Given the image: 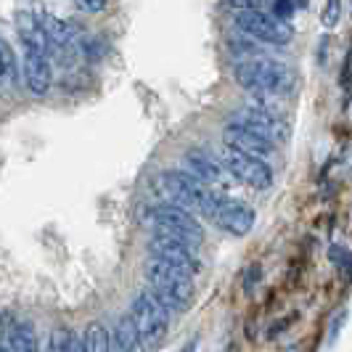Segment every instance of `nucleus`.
<instances>
[{
    "instance_id": "nucleus-17",
    "label": "nucleus",
    "mask_w": 352,
    "mask_h": 352,
    "mask_svg": "<svg viewBox=\"0 0 352 352\" xmlns=\"http://www.w3.org/2000/svg\"><path fill=\"white\" fill-rule=\"evenodd\" d=\"M80 352H111V334L101 320H90L80 336Z\"/></svg>"
},
{
    "instance_id": "nucleus-25",
    "label": "nucleus",
    "mask_w": 352,
    "mask_h": 352,
    "mask_svg": "<svg viewBox=\"0 0 352 352\" xmlns=\"http://www.w3.org/2000/svg\"><path fill=\"white\" fill-rule=\"evenodd\" d=\"M226 3L236 14H241V11H260L263 8V0H226Z\"/></svg>"
},
{
    "instance_id": "nucleus-2",
    "label": "nucleus",
    "mask_w": 352,
    "mask_h": 352,
    "mask_svg": "<svg viewBox=\"0 0 352 352\" xmlns=\"http://www.w3.org/2000/svg\"><path fill=\"white\" fill-rule=\"evenodd\" d=\"M146 283H148V292L170 313L188 310L194 302V276L164 260H157V257L146 260Z\"/></svg>"
},
{
    "instance_id": "nucleus-11",
    "label": "nucleus",
    "mask_w": 352,
    "mask_h": 352,
    "mask_svg": "<svg viewBox=\"0 0 352 352\" xmlns=\"http://www.w3.org/2000/svg\"><path fill=\"white\" fill-rule=\"evenodd\" d=\"M21 77H24V85H27V90L32 96H45L53 85L51 56L24 48V56H21Z\"/></svg>"
},
{
    "instance_id": "nucleus-23",
    "label": "nucleus",
    "mask_w": 352,
    "mask_h": 352,
    "mask_svg": "<svg viewBox=\"0 0 352 352\" xmlns=\"http://www.w3.org/2000/svg\"><path fill=\"white\" fill-rule=\"evenodd\" d=\"M329 260L339 267V270H344L347 265H350V260H352V254L347 252V249L342 247V244H334V247L329 249Z\"/></svg>"
},
{
    "instance_id": "nucleus-27",
    "label": "nucleus",
    "mask_w": 352,
    "mask_h": 352,
    "mask_svg": "<svg viewBox=\"0 0 352 352\" xmlns=\"http://www.w3.org/2000/svg\"><path fill=\"white\" fill-rule=\"evenodd\" d=\"M257 281H260V265H254L252 270H247V278H244V289H247V292H252Z\"/></svg>"
},
{
    "instance_id": "nucleus-18",
    "label": "nucleus",
    "mask_w": 352,
    "mask_h": 352,
    "mask_svg": "<svg viewBox=\"0 0 352 352\" xmlns=\"http://www.w3.org/2000/svg\"><path fill=\"white\" fill-rule=\"evenodd\" d=\"M11 352H40L37 331L30 320H16L14 339H11Z\"/></svg>"
},
{
    "instance_id": "nucleus-20",
    "label": "nucleus",
    "mask_w": 352,
    "mask_h": 352,
    "mask_svg": "<svg viewBox=\"0 0 352 352\" xmlns=\"http://www.w3.org/2000/svg\"><path fill=\"white\" fill-rule=\"evenodd\" d=\"M14 80H16V56L11 51V45L0 37V85Z\"/></svg>"
},
{
    "instance_id": "nucleus-1",
    "label": "nucleus",
    "mask_w": 352,
    "mask_h": 352,
    "mask_svg": "<svg viewBox=\"0 0 352 352\" xmlns=\"http://www.w3.org/2000/svg\"><path fill=\"white\" fill-rule=\"evenodd\" d=\"M233 80L254 98H263V101L286 96L294 88V72L289 69V64H283L281 58H267V56L239 58L233 64Z\"/></svg>"
},
{
    "instance_id": "nucleus-4",
    "label": "nucleus",
    "mask_w": 352,
    "mask_h": 352,
    "mask_svg": "<svg viewBox=\"0 0 352 352\" xmlns=\"http://www.w3.org/2000/svg\"><path fill=\"white\" fill-rule=\"evenodd\" d=\"M127 316L133 318V323L138 329V336H141V347H146V350L157 347L159 342L167 336V331H170V310L148 289L138 292L133 297Z\"/></svg>"
},
{
    "instance_id": "nucleus-24",
    "label": "nucleus",
    "mask_w": 352,
    "mask_h": 352,
    "mask_svg": "<svg viewBox=\"0 0 352 352\" xmlns=\"http://www.w3.org/2000/svg\"><path fill=\"white\" fill-rule=\"evenodd\" d=\"M74 6L80 11H85V14H101L109 6V0H74Z\"/></svg>"
},
{
    "instance_id": "nucleus-10",
    "label": "nucleus",
    "mask_w": 352,
    "mask_h": 352,
    "mask_svg": "<svg viewBox=\"0 0 352 352\" xmlns=\"http://www.w3.org/2000/svg\"><path fill=\"white\" fill-rule=\"evenodd\" d=\"M148 257H157L164 263L175 265L180 270L196 276L201 270V260H199V247L177 239V236H167V233H157L148 239Z\"/></svg>"
},
{
    "instance_id": "nucleus-8",
    "label": "nucleus",
    "mask_w": 352,
    "mask_h": 352,
    "mask_svg": "<svg viewBox=\"0 0 352 352\" xmlns=\"http://www.w3.org/2000/svg\"><path fill=\"white\" fill-rule=\"evenodd\" d=\"M236 30L241 32V35L252 37V40H260L265 45H289L292 43V27L281 21V19H276L270 11H241V14H236Z\"/></svg>"
},
{
    "instance_id": "nucleus-21",
    "label": "nucleus",
    "mask_w": 352,
    "mask_h": 352,
    "mask_svg": "<svg viewBox=\"0 0 352 352\" xmlns=\"http://www.w3.org/2000/svg\"><path fill=\"white\" fill-rule=\"evenodd\" d=\"M339 19H342V0H326L323 14H320L323 27H326V30H334L336 24H339Z\"/></svg>"
},
{
    "instance_id": "nucleus-3",
    "label": "nucleus",
    "mask_w": 352,
    "mask_h": 352,
    "mask_svg": "<svg viewBox=\"0 0 352 352\" xmlns=\"http://www.w3.org/2000/svg\"><path fill=\"white\" fill-rule=\"evenodd\" d=\"M199 214L207 217L212 226H217V228L230 233V236H247L249 230L254 228V223H257V212L252 210L247 201L223 194V191H212L204 210Z\"/></svg>"
},
{
    "instance_id": "nucleus-26",
    "label": "nucleus",
    "mask_w": 352,
    "mask_h": 352,
    "mask_svg": "<svg viewBox=\"0 0 352 352\" xmlns=\"http://www.w3.org/2000/svg\"><path fill=\"white\" fill-rule=\"evenodd\" d=\"M344 323H347V310L336 313V318L331 320V329H329V344H334L336 339H339V331L344 329Z\"/></svg>"
},
{
    "instance_id": "nucleus-9",
    "label": "nucleus",
    "mask_w": 352,
    "mask_h": 352,
    "mask_svg": "<svg viewBox=\"0 0 352 352\" xmlns=\"http://www.w3.org/2000/svg\"><path fill=\"white\" fill-rule=\"evenodd\" d=\"M230 122L244 124L252 133H257V135H263L267 141H273L276 146L289 138V124H286V120H283L276 109H270L265 101L263 104L241 106V109L230 117Z\"/></svg>"
},
{
    "instance_id": "nucleus-16",
    "label": "nucleus",
    "mask_w": 352,
    "mask_h": 352,
    "mask_svg": "<svg viewBox=\"0 0 352 352\" xmlns=\"http://www.w3.org/2000/svg\"><path fill=\"white\" fill-rule=\"evenodd\" d=\"M111 334V352H138L141 350V336L138 329L133 323L130 316H120L114 329L109 331Z\"/></svg>"
},
{
    "instance_id": "nucleus-7",
    "label": "nucleus",
    "mask_w": 352,
    "mask_h": 352,
    "mask_svg": "<svg viewBox=\"0 0 352 352\" xmlns=\"http://www.w3.org/2000/svg\"><path fill=\"white\" fill-rule=\"evenodd\" d=\"M220 162H223V167L239 183H244V186L254 188V191H267L273 186V180H276L273 167L263 157H252V154H244V151H236V148L223 146Z\"/></svg>"
},
{
    "instance_id": "nucleus-28",
    "label": "nucleus",
    "mask_w": 352,
    "mask_h": 352,
    "mask_svg": "<svg viewBox=\"0 0 352 352\" xmlns=\"http://www.w3.org/2000/svg\"><path fill=\"white\" fill-rule=\"evenodd\" d=\"M196 344H199V342L191 339V342H188V347H183V352H196Z\"/></svg>"
},
{
    "instance_id": "nucleus-14",
    "label": "nucleus",
    "mask_w": 352,
    "mask_h": 352,
    "mask_svg": "<svg viewBox=\"0 0 352 352\" xmlns=\"http://www.w3.org/2000/svg\"><path fill=\"white\" fill-rule=\"evenodd\" d=\"M16 35L21 40V48H27V51H40L48 53V56L53 53L51 40L40 24V16L32 11H19L16 14Z\"/></svg>"
},
{
    "instance_id": "nucleus-19",
    "label": "nucleus",
    "mask_w": 352,
    "mask_h": 352,
    "mask_svg": "<svg viewBox=\"0 0 352 352\" xmlns=\"http://www.w3.org/2000/svg\"><path fill=\"white\" fill-rule=\"evenodd\" d=\"M45 352H80V339H77V334H74L72 329L58 326V329H53L51 336H48Z\"/></svg>"
},
{
    "instance_id": "nucleus-15",
    "label": "nucleus",
    "mask_w": 352,
    "mask_h": 352,
    "mask_svg": "<svg viewBox=\"0 0 352 352\" xmlns=\"http://www.w3.org/2000/svg\"><path fill=\"white\" fill-rule=\"evenodd\" d=\"M37 16H40V24H43L45 35L51 40L53 51H64V48H69L80 40V27L69 19H58L53 14H37Z\"/></svg>"
},
{
    "instance_id": "nucleus-5",
    "label": "nucleus",
    "mask_w": 352,
    "mask_h": 352,
    "mask_svg": "<svg viewBox=\"0 0 352 352\" xmlns=\"http://www.w3.org/2000/svg\"><path fill=\"white\" fill-rule=\"evenodd\" d=\"M159 186L164 188V194L173 199V204L188 212H201L207 199L212 196V191H217V188L204 186L201 180H196L186 170H164L159 175Z\"/></svg>"
},
{
    "instance_id": "nucleus-22",
    "label": "nucleus",
    "mask_w": 352,
    "mask_h": 352,
    "mask_svg": "<svg viewBox=\"0 0 352 352\" xmlns=\"http://www.w3.org/2000/svg\"><path fill=\"white\" fill-rule=\"evenodd\" d=\"M270 14L289 24V19L294 16V0H273L270 3Z\"/></svg>"
},
{
    "instance_id": "nucleus-13",
    "label": "nucleus",
    "mask_w": 352,
    "mask_h": 352,
    "mask_svg": "<svg viewBox=\"0 0 352 352\" xmlns=\"http://www.w3.org/2000/svg\"><path fill=\"white\" fill-rule=\"evenodd\" d=\"M223 146L236 148V151H244V154H252V157H263V159L276 151V143L273 141H267L263 135L252 133L249 127L236 124V122H228L223 127Z\"/></svg>"
},
{
    "instance_id": "nucleus-12",
    "label": "nucleus",
    "mask_w": 352,
    "mask_h": 352,
    "mask_svg": "<svg viewBox=\"0 0 352 352\" xmlns=\"http://www.w3.org/2000/svg\"><path fill=\"white\" fill-rule=\"evenodd\" d=\"M183 164H186V173H191L196 180H201L210 188H217L226 180V173H228L220 159L212 157L207 148H199V146H191L183 154Z\"/></svg>"
},
{
    "instance_id": "nucleus-6",
    "label": "nucleus",
    "mask_w": 352,
    "mask_h": 352,
    "mask_svg": "<svg viewBox=\"0 0 352 352\" xmlns=\"http://www.w3.org/2000/svg\"><path fill=\"white\" fill-rule=\"evenodd\" d=\"M151 228L157 233H167V236H177L194 247L204 244V228L196 220L194 212L183 210L177 204H159L151 210Z\"/></svg>"
}]
</instances>
